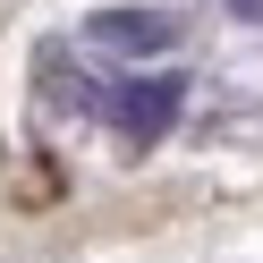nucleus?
Masks as SVG:
<instances>
[{
    "instance_id": "f257e3e1",
    "label": "nucleus",
    "mask_w": 263,
    "mask_h": 263,
    "mask_svg": "<svg viewBox=\"0 0 263 263\" xmlns=\"http://www.w3.org/2000/svg\"><path fill=\"white\" fill-rule=\"evenodd\" d=\"M178 93H187L178 77H144V85H119V93H110V119H119L127 136L144 144V136H161V127L178 119Z\"/></svg>"
},
{
    "instance_id": "f03ea898",
    "label": "nucleus",
    "mask_w": 263,
    "mask_h": 263,
    "mask_svg": "<svg viewBox=\"0 0 263 263\" xmlns=\"http://www.w3.org/2000/svg\"><path fill=\"white\" fill-rule=\"evenodd\" d=\"M93 43H110V51H161V43H170V17H153V9H110V17H93Z\"/></svg>"
}]
</instances>
